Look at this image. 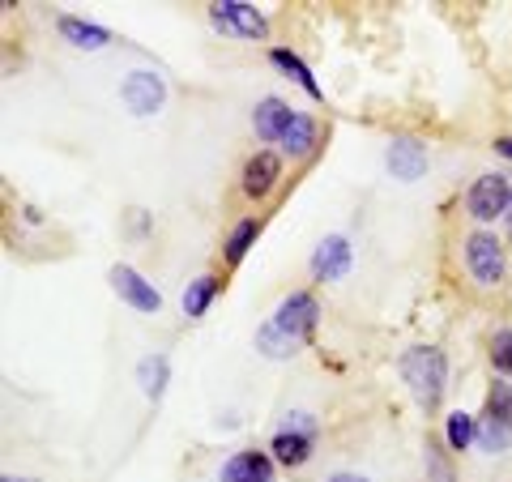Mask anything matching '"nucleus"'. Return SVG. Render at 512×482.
<instances>
[{
  "mask_svg": "<svg viewBox=\"0 0 512 482\" xmlns=\"http://www.w3.org/2000/svg\"><path fill=\"white\" fill-rule=\"evenodd\" d=\"M316 440H320V423L312 419L308 410H295V414H286V423L274 431V444H269V453H274L282 465L299 470V465L312 461Z\"/></svg>",
  "mask_w": 512,
  "mask_h": 482,
  "instance_id": "obj_2",
  "label": "nucleus"
},
{
  "mask_svg": "<svg viewBox=\"0 0 512 482\" xmlns=\"http://www.w3.org/2000/svg\"><path fill=\"white\" fill-rule=\"evenodd\" d=\"M60 35H64V43L82 47V52H99V47L111 43V30L94 26V22H86V18H60Z\"/></svg>",
  "mask_w": 512,
  "mask_h": 482,
  "instance_id": "obj_15",
  "label": "nucleus"
},
{
  "mask_svg": "<svg viewBox=\"0 0 512 482\" xmlns=\"http://www.w3.org/2000/svg\"><path fill=\"white\" fill-rule=\"evenodd\" d=\"M218 286H222V282L210 278V273H205V278H197V282H188V291H184V316H188V320H201L205 312H210Z\"/></svg>",
  "mask_w": 512,
  "mask_h": 482,
  "instance_id": "obj_20",
  "label": "nucleus"
},
{
  "mask_svg": "<svg viewBox=\"0 0 512 482\" xmlns=\"http://www.w3.org/2000/svg\"><path fill=\"white\" fill-rule=\"evenodd\" d=\"M0 482H39V478H13V474H5V478H0Z\"/></svg>",
  "mask_w": 512,
  "mask_h": 482,
  "instance_id": "obj_27",
  "label": "nucleus"
},
{
  "mask_svg": "<svg viewBox=\"0 0 512 482\" xmlns=\"http://www.w3.org/2000/svg\"><path fill=\"white\" fill-rule=\"evenodd\" d=\"M495 150H500L504 158H512V137H500V141H495Z\"/></svg>",
  "mask_w": 512,
  "mask_h": 482,
  "instance_id": "obj_26",
  "label": "nucleus"
},
{
  "mask_svg": "<svg viewBox=\"0 0 512 482\" xmlns=\"http://www.w3.org/2000/svg\"><path fill=\"white\" fill-rule=\"evenodd\" d=\"M316 320H320L316 295H312V291H295V295H286V299L278 303V312L269 316V325H274L291 346H303V342H312Z\"/></svg>",
  "mask_w": 512,
  "mask_h": 482,
  "instance_id": "obj_4",
  "label": "nucleus"
},
{
  "mask_svg": "<svg viewBox=\"0 0 512 482\" xmlns=\"http://www.w3.org/2000/svg\"><path fill=\"white\" fill-rule=\"evenodd\" d=\"M167 380H171V359L167 355H150V359L137 363V384L150 401H158L167 393Z\"/></svg>",
  "mask_w": 512,
  "mask_h": 482,
  "instance_id": "obj_18",
  "label": "nucleus"
},
{
  "mask_svg": "<svg viewBox=\"0 0 512 482\" xmlns=\"http://www.w3.org/2000/svg\"><path fill=\"white\" fill-rule=\"evenodd\" d=\"M218 482H274V457L261 448H239L218 470Z\"/></svg>",
  "mask_w": 512,
  "mask_h": 482,
  "instance_id": "obj_12",
  "label": "nucleus"
},
{
  "mask_svg": "<svg viewBox=\"0 0 512 482\" xmlns=\"http://www.w3.org/2000/svg\"><path fill=\"white\" fill-rule=\"evenodd\" d=\"M402 380L423 410H436L448 389V359L436 346H414L402 355Z\"/></svg>",
  "mask_w": 512,
  "mask_h": 482,
  "instance_id": "obj_1",
  "label": "nucleus"
},
{
  "mask_svg": "<svg viewBox=\"0 0 512 482\" xmlns=\"http://www.w3.org/2000/svg\"><path fill=\"white\" fill-rule=\"evenodd\" d=\"M210 22L214 30L231 39H265L269 35V18L248 0H214L210 5Z\"/></svg>",
  "mask_w": 512,
  "mask_h": 482,
  "instance_id": "obj_6",
  "label": "nucleus"
},
{
  "mask_svg": "<svg viewBox=\"0 0 512 482\" xmlns=\"http://www.w3.org/2000/svg\"><path fill=\"white\" fill-rule=\"evenodd\" d=\"M444 444L453 448V453H466L470 444H478V419L466 410H453L444 419Z\"/></svg>",
  "mask_w": 512,
  "mask_h": 482,
  "instance_id": "obj_19",
  "label": "nucleus"
},
{
  "mask_svg": "<svg viewBox=\"0 0 512 482\" xmlns=\"http://www.w3.org/2000/svg\"><path fill=\"white\" fill-rule=\"evenodd\" d=\"M278 146L291 154V158H308V154L316 150V120H312V116H303V111H295Z\"/></svg>",
  "mask_w": 512,
  "mask_h": 482,
  "instance_id": "obj_16",
  "label": "nucleus"
},
{
  "mask_svg": "<svg viewBox=\"0 0 512 482\" xmlns=\"http://www.w3.org/2000/svg\"><path fill=\"white\" fill-rule=\"evenodd\" d=\"M350 265H355V248H350L346 235H325L312 252V278L316 282H338L350 273Z\"/></svg>",
  "mask_w": 512,
  "mask_h": 482,
  "instance_id": "obj_11",
  "label": "nucleus"
},
{
  "mask_svg": "<svg viewBox=\"0 0 512 482\" xmlns=\"http://www.w3.org/2000/svg\"><path fill=\"white\" fill-rule=\"evenodd\" d=\"M466 269L474 273L478 286H500L504 282V244L491 231H474L466 239Z\"/></svg>",
  "mask_w": 512,
  "mask_h": 482,
  "instance_id": "obj_8",
  "label": "nucleus"
},
{
  "mask_svg": "<svg viewBox=\"0 0 512 482\" xmlns=\"http://www.w3.org/2000/svg\"><path fill=\"white\" fill-rule=\"evenodd\" d=\"M427 482H457L453 474V461H448V453L440 444L427 440Z\"/></svg>",
  "mask_w": 512,
  "mask_h": 482,
  "instance_id": "obj_24",
  "label": "nucleus"
},
{
  "mask_svg": "<svg viewBox=\"0 0 512 482\" xmlns=\"http://www.w3.org/2000/svg\"><path fill=\"white\" fill-rule=\"evenodd\" d=\"M291 116H295V107H286L282 99H261L256 103V111H252V128H256V137L261 141H269V146H278L282 141V133H286V124H291Z\"/></svg>",
  "mask_w": 512,
  "mask_h": 482,
  "instance_id": "obj_14",
  "label": "nucleus"
},
{
  "mask_svg": "<svg viewBox=\"0 0 512 482\" xmlns=\"http://www.w3.org/2000/svg\"><path fill=\"white\" fill-rule=\"evenodd\" d=\"M111 291H116L133 312H146V316H158L163 312V295H158V286L146 282L133 265H111Z\"/></svg>",
  "mask_w": 512,
  "mask_h": 482,
  "instance_id": "obj_9",
  "label": "nucleus"
},
{
  "mask_svg": "<svg viewBox=\"0 0 512 482\" xmlns=\"http://www.w3.org/2000/svg\"><path fill=\"white\" fill-rule=\"evenodd\" d=\"M508 205H512V180L500 171L478 175V180L470 184V192H466V210H470L474 222H495L500 214H508Z\"/></svg>",
  "mask_w": 512,
  "mask_h": 482,
  "instance_id": "obj_7",
  "label": "nucleus"
},
{
  "mask_svg": "<svg viewBox=\"0 0 512 482\" xmlns=\"http://www.w3.org/2000/svg\"><path fill=\"white\" fill-rule=\"evenodd\" d=\"M120 103L128 116H137V120H150L163 111L167 103V82L158 77L154 69H133V73H124V82H120Z\"/></svg>",
  "mask_w": 512,
  "mask_h": 482,
  "instance_id": "obj_5",
  "label": "nucleus"
},
{
  "mask_svg": "<svg viewBox=\"0 0 512 482\" xmlns=\"http://www.w3.org/2000/svg\"><path fill=\"white\" fill-rule=\"evenodd\" d=\"M491 367L495 372L512 376V329H495L491 333Z\"/></svg>",
  "mask_w": 512,
  "mask_h": 482,
  "instance_id": "obj_23",
  "label": "nucleus"
},
{
  "mask_svg": "<svg viewBox=\"0 0 512 482\" xmlns=\"http://www.w3.org/2000/svg\"><path fill=\"white\" fill-rule=\"evenodd\" d=\"M256 350H261L265 359H291L299 346H291V342H286V337H282V333H278V329L265 320V325L256 329Z\"/></svg>",
  "mask_w": 512,
  "mask_h": 482,
  "instance_id": "obj_22",
  "label": "nucleus"
},
{
  "mask_svg": "<svg viewBox=\"0 0 512 482\" xmlns=\"http://www.w3.org/2000/svg\"><path fill=\"white\" fill-rule=\"evenodd\" d=\"M384 167H389L393 180L414 184L427 175V146L419 137H393L389 150H384Z\"/></svg>",
  "mask_w": 512,
  "mask_h": 482,
  "instance_id": "obj_10",
  "label": "nucleus"
},
{
  "mask_svg": "<svg viewBox=\"0 0 512 482\" xmlns=\"http://www.w3.org/2000/svg\"><path fill=\"white\" fill-rule=\"evenodd\" d=\"M269 60H274L278 69H282L286 77H291L295 86L308 90V99H325V90H320V82L312 77V69H308V64H303L295 52H286V47H274V52H269Z\"/></svg>",
  "mask_w": 512,
  "mask_h": 482,
  "instance_id": "obj_17",
  "label": "nucleus"
},
{
  "mask_svg": "<svg viewBox=\"0 0 512 482\" xmlns=\"http://www.w3.org/2000/svg\"><path fill=\"white\" fill-rule=\"evenodd\" d=\"M282 180V158L274 150H256L244 167V192L248 197H269V188Z\"/></svg>",
  "mask_w": 512,
  "mask_h": 482,
  "instance_id": "obj_13",
  "label": "nucleus"
},
{
  "mask_svg": "<svg viewBox=\"0 0 512 482\" xmlns=\"http://www.w3.org/2000/svg\"><path fill=\"white\" fill-rule=\"evenodd\" d=\"M478 448L483 453H508L512 448V384H495L487 406L478 414Z\"/></svg>",
  "mask_w": 512,
  "mask_h": 482,
  "instance_id": "obj_3",
  "label": "nucleus"
},
{
  "mask_svg": "<svg viewBox=\"0 0 512 482\" xmlns=\"http://www.w3.org/2000/svg\"><path fill=\"white\" fill-rule=\"evenodd\" d=\"M325 482H372V478H363V474H346V470H342V474H329Z\"/></svg>",
  "mask_w": 512,
  "mask_h": 482,
  "instance_id": "obj_25",
  "label": "nucleus"
},
{
  "mask_svg": "<svg viewBox=\"0 0 512 482\" xmlns=\"http://www.w3.org/2000/svg\"><path fill=\"white\" fill-rule=\"evenodd\" d=\"M256 235H261V222H256V218H244V222H239V227L227 235V261H231V265L244 261L248 248L256 244Z\"/></svg>",
  "mask_w": 512,
  "mask_h": 482,
  "instance_id": "obj_21",
  "label": "nucleus"
}]
</instances>
